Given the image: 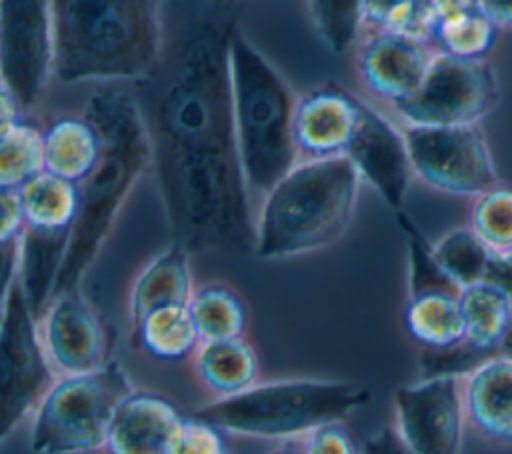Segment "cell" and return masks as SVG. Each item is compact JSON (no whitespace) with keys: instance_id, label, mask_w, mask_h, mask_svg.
I'll return each mask as SVG.
<instances>
[{"instance_id":"22","label":"cell","mask_w":512,"mask_h":454,"mask_svg":"<svg viewBox=\"0 0 512 454\" xmlns=\"http://www.w3.org/2000/svg\"><path fill=\"white\" fill-rule=\"evenodd\" d=\"M100 150V132L86 116H64L44 128L46 172L68 182L86 180L100 158Z\"/></svg>"},{"instance_id":"12","label":"cell","mask_w":512,"mask_h":454,"mask_svg":"<svg viewBox=\"0 0 512 454\" xmlns=\"http://www.w3.org/2000/svg\"><path fill=\"white\" fill-rule=\"evenodd\" d=\"M462 378L420 376L394 390V430L412 454H460L468 426Z\"/></svg>"},{"instance_id":"1","label":"cell","mask_w":512,"mask_h":454,"mask_svg":"<svg viewBox=\"0 0 512 454\" xmlns=\"http://www.w3.org/2000/svg\"><path fill=\"white\" fill-rule=\"evenodd\" d=\"M240 18L238 0H162L160 56L132 84L170 238L190 254H254L230 82Z\"/></svg>"},{"instance_id":"18","label":"cell","mask_w":512,"mask_h":454,"mask_svg":"<svg viewBox=\"0 0 512 454\" xmlns=\"http://www.w3.org/2000/svg\"><path fill=\"white\" fill-rule=\"evenodd\" d=\"M468 428L484 442L512 444V358L494 356L462 378Z\"/></svg>"},{"instance_id":"36","label":"cell","mask_w":512,"mask_h":454,"mask_svg":"<svg viewBox=\"0 0 512 454\" xmlns=\"http://www.w3.org/2000/svg\"><path fill=\"white\" fill-rule=\"evenodd\" d=\"M478 10L484 12L498 30H512V0H478Z\"/></svg>"},{"instance_id":"8","label":"cell","mask_w":512,"mask_h":454,"mask_svg":"<svg viewBox=\"0 0 512 454\" xmlns=\"http://www.w3.org/2000/svg\"><path fill=\"white\" fill-rule=\"evenodd\" d=\"M58 380L44 350L38 318L34 316L20 280L2 290L0 328V438L32 418L34 410Z\"/></svg>"},{"instance_id":"9","label":"cell","mask_w":512,"mask_h":454,"mask_svg":"<svg viewBox=\"0 0 512 454\" xmlns=\"http://www.w3.org/2000/svg\"><path fill=\"white\" fill-rule=\"evenodd\" d=\"M498 102V76L488 60L436 52L420 88L390 106L402 126L478 124Z\"/></svg>"},{"instance_id":"20","label":"cell","mask_w":512,"mask_h":454,"mask_svg":"<svg viewBox=\"0 0 512 454\" xmlns=\"http://www.w3.org/2000/svg\"><path fill=\"white\" fill-rule=\"evenodd\" d=\"M190 366L210 400L236 396L260 382L258 352L246 336L200 342Z\"/></svg>"},{"instance_id":"31","label":"cell","mask_w":512,"mask_h":454,"mask_svg":"<svg viewBox=\"0 0 512 454\" xmlns=\"http://www.w3.org/2000/svg\"><path fill=\"white\" fill-rule=\"evenodd\" d=\"M316 34L334 54L348 52L364 30L362 0H310Z\"/></svg>"},{"instance_id":"35","label":"cell","mask_w":512,"mask_h":454,"mask_svg":"<svg viewBox=\"0 0 512 454\" xmlns=\"http://www.w3.org/2000/svg\"><path fill=\"white\" fill-rule=\"evenodd\" d=\"M486 280L496 284L508 296V300L512 304V250L492 254V262H490Z\"/></svg>"},{"instance_id":"14","label":"cell","mask_w":512,"mask_h":454,"mask_svg":"<svg viewBox=\"0 0 512 454\" xmlns=\"http://www.w3.org/2000/svg\"><path fill=\"white\" fill-rule=\"evenodd\" d=\"M346 158L390 210L402 212L414 178L402 126H396L378 108L362 102L360 122Z\"/></svg>"},{"instance_id":"15","label":"cell","mask_w":512,"mask_h":454,"mask_svg":"<svg viewBox=\"0 0 512 454\" xmlns=\"http://www.w3.org/2000/svg\"><path fill=\"white\" fill-rule=\"evenodd\" d=\"M436 50L430 42L402 32H368L356 66L362 84L394 106L410 98L424 82Z\"/></svg>"},{"instance_id":"29","label":"cell","mask_w":512,"mask_h":454,"mask_svg":"<svg viewBox=\"0 0 512 454\" xmlns=\"http://www.w3.org/2000/svg\"><path fill=\"white\" fill-rule=\"evenodd\" d=\"M364 30L402 32L430 42L436 14L428 0H362Z\"/></svg>"},{"instance_id":"25","label":"cell","mask_w":512,"mask_h":454,"mask_svg":"<svg viewBox=\"0 0 512 454\" xmlns=\"http://www.w3.org/2000/svg\"><path fill=\"white\" fill-rule=\"evenodd\" d=\"M42 172L44 130L24 116L0 124V190H20Z\"/></svg>"},{"instance_id":"26","label":"cell","mask_w":512,"mask_h":454,"mask_svg":"<svg viewBox=\"0 0 512 454\" xmlns=\"http://www.w3.org/2000/svg\"><path fill=\"white\" fill-rule=\"evenodd\" d=\"M190 316L200 340H226L246 336L248 310L244 300L226 284H198L190 302Z\"/></svg>"},{"instance_id":"7","label":"cell","mask_w":512,"mask_h":454,"mask_svg":"<svg viewBox=\"0 0 512 454\" xmlns=\"http://www.w3.org/2000/svg\"><path fill=\"white\" fill-rule=\"evenodd\" d=\"M134 390L128 372L116 360L94 372L58 376L30 418V452L104 450L114 420Z\"/></svg>"},{"instance_id":"11","label":"cell","mask_w":512,"mask_h":454,"mask_svg":"<svg viewBox=\"0 0 512 454\" xmlns=\"http://www.w3.org/2000/svg\"><path fill=\"white\" fill-rule=\"evenodd\" d=\"M0 76L22 110L54 78L52 0H0Z\"/></svg>"},{"instance_id":"37","label":"cell","mask_w":512,"mask_h":454,"mask_svg":"<svg viewBox=\"0 0 512 454\" xmlns=\"http://www.w3.org/2000/svg\"><path fill=\"white\" fill-rule=\"evenodd\" d=\"M428 4L434 10L436 18L478 8V0H428Z\"/></svg>"},{"instance_id":"32","label":"cell","mask_w":512,"mask_h":454,"mask_svg":"<svg viewBox=\"0 0 512 454\" xmlns=\"http://www.w3.org/2000/svg\"><path fill=\"white\" fill-rule=\"evenodd\" d=\"M232 448L226 440V432L218 426L190 414L184 418L176 454H230Z\"/></svg>"},{"instance_id":"10","label":"cell","mask_w":512,"mask_h":454,"mask_svg":"<svg viewBox=\"0 0 512 454\" xmlns=\"http://www.w3.org/2000/svg\"><path fill=\"white\" fill-rule=\"evenodd\" d=\"M402 128L414 178L428 188L476 198L500 182L490 146L478 124Z\"/></svg>"},{"instance_id":"30","label":"cell","mask_w":512,"mask_h":454,"mask_svg":"<svg viewBox=\"0 0 512 454\" xmlns=\"http://www.w3.org/2000/svg\"><path fill=\"white\" fill-rule=\"evenodd\" d=\"M472 200L468 226L492 252L512 250V186L498 182Z\"/></svg>"},{"instance_id":"34","label":"cell","mask_w":512,"mask_h":454,"mask_svg":"<svg viewBox=\"0 0 512 454\" xmlns=\"http://www.w3.org/2000/svg\"><path fill=\"white\" fill-rule=\"evenodd\" d=\"M360 454H412L396 434L394 426L378 428L360 444Z\"/></svg>"},{"instance_id":"2","label":"cell","mask_w":512,"mask_h":454,"mask_svg":"<svg viewBox=\"0 0 512 454\" xmlns=\"http://www.w3.org/2000/svg\"><path fill=\"white\" fill-rule=\"evenodd\" d=\"M82 116L100 132L102 150L94 170L78 184L80 208L54 296L80 290L134 186L150 168V144L132 94L100 88L88 98Z\"/></svg>"},{"instance_id":"39","label":"cell","mask_w":512,"mask_h":454,"mask_svg":"<svg viewBox=\"0 0 512 454\" xmlns=\"http://www.w3.org/2000/svg\"><path fill=\"white\" fill-rule=\"evenodd\" d=\"M500 356H506V358H512V318L504 330V336L500 340Z\"/></svg>"},{"instance_id":"40","label":"cell","mask_w":512,"mask_h":454,"mask_svg":"<svg viewBox=\"0 0 512 454\" xmlns=\"http://www.w3.org/2000/svg\"><path fill=\"white\" fill-rule=\"evenodd\" d=\"M230 454H234V450H232V452H230Z\"/></svg>"},{"instance_id":"19","label":"cell","mask_w":512,"mask_h":454,"mask_svg":"<svg viewBox=\"0 0 512 454\" xmlns=\"http://www.w3.org/2000/svg\"><path fill=\"white\" fill-rule=\"evenodd\" d=\"M196 290L190 252L170 242L136 274L128 292V324L138 326L150 312L166 306H188Z\"/></svg>"},{"instance_id":"33","label":"cell","mask_w":512,"mask_h":454,"mask_svg":"<svg viewBox=\"0 0 512 454\" xmlns=\"http://www.w3.org/2000/svg\"><path fill=\"white\" fill-rule=\"evenodd\" d=\"M304 454H360V444L346 428L344 420L316 426L300 438Z\"/></svg>"},{"instance_id":"13","label":"cell","mask_w":512,"mask_h":454,"mask_svg":"<svg viewBox=\"0 0 512 454\" xmlns=\"http://www.w3.org/2000/svg\"><path fill=\"white\" fill-rule=\"evenodd\" d=\"M38 330L58 376L94 372L112 360L108 330L80 290L56 294L38 318Z\"/></svg>"},{"instance_id":"17","label":"cell","mask_w":512,"mask_h":454,"mask_svg":"<svg viewBox=\"0 0 512 454\" xmlns=\"http://www.w3.org/2000/svg\"><path fill=\"white\" fill-rule=\"evenodd\" d=\"M184 418L186 414L168 398L150 390H134L114 420L104 452L176 454Z\"/></svg>"},{"instance_id":"21","label":"cell","mask_w":512,"mask_h":454,"mask_svg":"<svg viewBox=\"0 0 512 454\" xmlns=\"http://www.w3.org/2000/svg\"><path fill=\"white\" fill-rule=\"evenodd\" d=\"M460 292L432 290L406 296L402 320L420 350H448L462 342L464 318Z\"/></svg>"},{"instance_id":"4","label":"cell","mask_w":512,"mask_h":454,"mask_svg":"<svg viewBox=\"0 0 512 454\" xmlns=\"http://www.w3.org/2000/svg\"><path fill=\"white\" fill-rule=\"evenodd\" d=\"M360 184L346 156L300 160L258 202L254 254L286 260L332 246L354 218Z\"/></svg>"},{"instance_id":"5","label":"cell","mask_w":512,"mask_h":454,"mask_svg":"<svg viewBox=\"0 0 512 454\" xmlns=\"http://www.w3.org/2000/svg\"><path fill=\"white\" fill-rule=\"evenodd\" d=\"M232 114L240 164L254 202L298 162L292 134L296 98L272 62L238 32L230 46Z\"/></svg>"},{"instance_id":"23","label":"cell","mask_w":512,"mask_h":454,"mask_svg":"<svg viewBox=\"0 0 512 454\" xmlns=\"http://www.w3.org/2000/svg\"><path fill=\"white\" fill-rule=\"evenodd\" d=\"M24 228L46 234H72L78 208V184L68 182L50 172H42L20 190Z\"/></svg>"},{"instance_id":"38","label":"cell","mask_w":512,"mask_h":454,"mask_svg":"<svg viewBox=\"0 0 512 454\" xmlns=\"http://www.w3.org/2000/svg\"><path fill=\"white\" fill-rule=\"evenodd\" d=\"M268 454H304V450H302V442H300V438H298V440H284V442H278Z\"/></svg>"},{"instance_id":"24","label":"cell","mask_w":512,"mask_h":454,"mask_svg":"<svg viewBox=\"0 0 512 454\" xmlns=\"http://www.w3.org/2000/svg\"><path fill=\"white\" fill-rule=\"evenodd\" d=\"M130 336L134 346L164 362L190 360L202 342L188 306H166L150 312L130 330Z\"/></svg>"},{"instance_id":"3","label":"cell","mask_w":512,"mask_h":454,"mask_svg":"<svg viewBox=\"0 0 512 454\" xmlns=\"http://www.w3.org/2000/svg\"><path fill=\"white\" fill-rule=\"evenodd\" d=\"M60 84L138 82L162 50V0H52Z\"/></svg>"},{"instance_id":"6","label":"cell","mask_w":512,"mask_h":454,"mask_svg":"<svg viewBox=\"0 0 512 454\" xmlns=\"http://www.w3.org/2000/svg\"><path fill=\"white\" fill-rule=\"evenodd\" d=\"M372 400L352 380L288 378L258 382L236 396L208 400L192 414L226 434L260 440H298L320 424L346 420Z\"/></svg>"},{"instance_id":"27","label":"cell","mask_w":512,"mask_h":454,"mask_svg":"<svg viewBox=\"0 0 512 454\" xmlns=\"http://www.w3.org/2000/svg\"><path fill=\"white\" fill-rule=\"evenodd\" d=\"M496 24L478 8L448 14L436 20L430 44L436 52L462 58L486 60L496 42Z\"/></svg>"},{"instance_id":"16","label":"cell","mask_w":512,"mask_h":454,"mask_svg":"<svg viewBox=\"0 0 512 454\" xmlns=\"http://www.w3.org/2000/svg\"><path fill=\"white\" fill-rule=\"evenodd\" d=\"M362 100L342 88L322 86L296 98L292 134L300 160L346 156L360 122Z\"/></svg>"},{"instance_id":"28","label":"cell","mask_w":512,"mask_h":454,"mask_svg":"<svg viewBox=\"0 0 512 454\" xmlns=\"http://www.w3.org/2000/svg\"><path fill=\"white\" fill-rule=\"evenodd\" d=\"M432 250L442 270L460 290L486 280L494 254L470 226L448 230L432 244Z\"/></svg>"}]
</instances>
